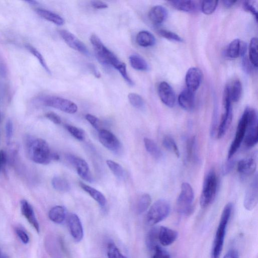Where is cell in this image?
Segmentation results:
<instances>
[{"label": "cell", "mask_w": 258, "mask_h": 258, "mask_svg": "<svg viewBox=\"0 0 258 258\" xmlns=\"http://www.w3.org/2000/svg\"><path fill=\"white\" fill-rule=\"evenodd\" d=\"M67 159L76 167L78 175L82 179L89 183L93 182L94 178L85 160L73 155H68Z\"/></svg>", "instance_id": "4fadbf2b"}, {"label": "cell", "mask_w": 258, "mask_h": 258, "mask_svg": "<svg viewBox=\"0 0 258 258\" xmlns=\"http://www.w3.org/2000/svg\"><path fill=\"white\" fill-rule=\"evenodd\" d=\"M158 33L161 37L168 40L179 43L183 42V39L179 36L170 31L160 30L158 31Z\"/></svg>", "instance_id": "f6af8a7d"}, {"label": "cell", "mask_w": 258, "mask_h": 258, "mask_svg": "<svg viewBox=\"0 0 258 258\" xmlns=\"http://www.w3.org/2000/svg\"><path fill=\"white\" fill-rule=\"evenodd\" d=\"M36 13L41 18L57 26H62L65 24V21L62 18L49 11L38 9L36 10Z\"/></svg>", "instance_id": "cb8c5ba5"}, {"label": "cell", "mask_w": 258, "mask_h": 258, "mask_svg": "<svg viewBox=\"0 0 258 258\" xmlns=\"http://www.w3.org/2000/svg\"><path fill=\"white\" fill-rule=\"evenodd\" d=\"M28 4H30L31 5H36V4H37V2L35 1H29L27 2Z\"/></svg>", "instance_id": "6f0895ef"}, {"label": "cell", "mask_w": 258, "mask_h": 258, "mask_svg": "<svg viewBox=\"0 0 258 258\" xmlns=\"http://www.w3.org/2000/svg\"><path fill=\"white\" fill-rule=\"evenodd\" d=\"M223 5L226 8H230L232 7L237 2L235 1H224L223 2Z\"/></svg>", "instance_id": "9f6ffc18"}, {"label": "cell", "mask_w": 258, "mask_h": 258, "mask_svg": "<svg viewBox=\"0 0 258 258\" xmlns=\"http://www.w3.org/2000/svg\"><path fill=\"white\" fill-rule=\"evenodd\" d=\"M79 185L80 187L96 200L101 207H104L105 206L107 203L106 198L101 192L81 182L79 183Z\"/></svg>", "instance_id": "603a6c76"}, {"label": "cell", "mask_w": 258, "mask_h": 258, "mask_svg": "<svg viewBox=\"0 0 258 258\" xmlns=\"http://www.w3.org/2000/svg\"><path fill=\"white\" fill-rule=\"evenodd\" d=\"M151 258H170V253L159 244L150 251Z\"/></svg>", "instance_id": "60d3db41"}, {"label": "cell", "mask_w": 258, "mask_h": 258, "mask_svg": "<svg viewBox=\"0 0 258 258\" xmlns=\"http://www.w3.org/2000/svg\"><path fill=\"white\" fill-rule=\"evenodd\" d=\"M170 211V205L163 199L156 201L149 209L147 216L146 222L148 225H155L165 219Z\"/></svg>", "instance_id": "ba28073f"}, {"label": "cell", "mask_w": 258, "mask_h": 258, "mask_svg": "<svg viewBox=\"0 0 258 258\" xmlns=\"http://www.w3.org/2000/svg\"><path fill=\"white\" fill-rule=\"evenodd\" d=\"M3 166V163H2V156H1V154H0V170H1V168Z\"/></svg>", "instance_id": "680465c9"}, {"label": "cell", "mask_w": 258, "mask_h": 258, "mask_svg": "<svg viewBox=\"0 0 258 258\" xmlns=\"http://www.w3.org/2000/svg\"><path fill=\"white\" fill-rule=\"evenodd\" d=\"M16 233L24 244H28L30 241V237L28 233L23 228L19 227L16 229Z\"/></svg>", "instance_id": "bcb514c9"}, {"label": "cell", "mask_w": 258, "mask_h": 258, "mask_svg": "<svg viewBox=\"0 0 258 258\" xmlns=\"http://www.w3.org/2000/svg\"><path fill=\"white\" fill-rule=\"evenodd\" d=\"M27 144L30 157L34 162L46 165L53 160V152L45 140L40 138L30 139Z\"/></svg>", "instance_id": "3957f363"}, {"label": "cell", "mask_w": 258, "mask_h": 258, "mask_svg": "<svg viewBox=\"0 0 258 258\" xmlns=\"http://www.w3.org/2000/svg\"><path fill=\"white\" fill-rule=\"evenodd\" d=\"M178 236V232L173 229L165 226L159 227L158 241L163 246H168L173 244L176 240Z\"/></svg>", "instance_id": "d6986e66"}, {"label": "cell", "mask_w": 258, "mask_h": 258, "mask_svg": "<svg viewBox=\"0 0 258 258\" xmlns=\"http://www.w3.org/2000/svg\"><path fill=\"white\" fill-rule=\"evenodd\" d=\"M53 188L58 191L66 192L70 190V185L68 181L60 177H55L52 181Z\"/></svg>", "instance_id": "836d02e7"}, {"label": "cell", "mask_w": 258, "mask_h": 258, "mask_svg": "<svg viewBox=\"0 0 258 258\" xmlns=\"http://www.w3.org/2000/svg\"><path fill=\"white\" fill-rule=\"evenodd\" d=\"M66 216V209L61 206H56L52 208L49 213L50 219L57 224L62 223Z\"/></svg>", "instance_id": "484cf974"}, {"label": "cell", "mask_w": 258, "mask_h": 258, "mask_svg": "<svg viewBox=\"0 0 258 258\" xmlns=\"http://www.w3.org/2000/svg\"><path fill=\"white\" fill-rule=\"evenodd\" d=\"M128 99L131 105L134 108L140 110L144 108V101L139 95L131 93L128 95Z\"/></svg>", "instance_id": "ab89813d"}, {"label": "cell", "mask_w": 258, "mask_h": 258, "mask_svg": "<svg viewBox=\"0 0 258 258\" xmlns=\"http://www.w3.org/2000/svg\"><path fill=\"white\" fill-rule=\"evenodd\" d=\"M107 163L110 170L117 178L120 180L124 178L125 171L120 164L111 160H107Z\"/></svg>", "instance_id": "74e56055"}, {"label": "cell", "mask_w": 258, "mask_h": 258, "mask_svg": "<svg viewBox=\"0 0 258 258\" xmlns=\"http://www.w3.org/2000/svg\"><path fill=\"white\" fill-rule=\"evenodd\" d=\"M223 258H238V252L236 249H230L225 254Z\"/></svg>", "instance_id": "11a10c76"}, {"label": "cell", "mask_w": 258, "mask_h": 258, "mask_svg": "<svg viewBox=\"0 0 258 258\" xmlns=\"http://www.w3.org/2000/svg\"><path fill=\"white\" fill-rule=\"evenodd\" d=\"M136 42L140 46L146 48L154 46L156 43V39L150 32L141 31L137 35Z\"/></svg>", "instance_id": "d4e9b609"}, {"label": "cell", "mask_w": 258, "mask_h": 258, "mask_svg": "<svg viewBox=\"0 0 258 258\" xmlns=\"http://www.w3.org/2000/svg\"><path fill=\"white\" fill-rule=\"evenodd\" d=\"M59 34L70 48L86 56L90 55V52L85 45L73 34L66 30H61Z\"/></svg>", "instance_id": "9a60e30c"}, {"label": "cell", "mask_w": 258, "mask_h": 258, "mask_svg": "<svg viewBox=\"0 0 258 258\" xmlns=\"http://www.w3.org/2000/svg\"><path fill=\"white\" fill-rule=\"evenodd\" d=\"M187 154L188 160L199 162L200 159L198 155L197 140L195 137H192L187 142Z\"/></svg>", "instance_id": "83f0119b"}, {"label": "cell", "mask_w": 258, "mask_h": 258, "mask_svg": "<svg viewBox=\"0 0 258 258\" xmlns=\"http://www.w3.org/2000/svg\"><path fill=\"white\" fill-rule=\"evenodd\" d=\"M68 228L74 240L79 242L82 240L84 236L83 228L81 221L77 215L71 213L67 219Z\"/></svg>", "instance_id": "5bb4252c"}, {"label": "cell", "mask_w": 258, "mask_h": 258, "mask_svg": "<svg viewBox=\"0 0 258 258\" xmlns=\"http://www.w3.org/2000/svg\"><path fill=\"white\" fill-rule=\"evenodd\" d=\"M99 138L101 143L109 150L119 152L122 145L118 138L111 131L102 129L99 131Z\"/></svg>", "instance_id": "7c38bea8"}, {"label": "cell", "mask_w": 258, "mask_h": 258, "mask_svg": "<svg viewBox=\"0 0 258 258\" xmlns=\"http://www.w3.org/2000/svg\"><path fill=\"white\" fill-rule=\"evenodd\" d=\"M257 116L256 111L252 109L249 123L244 138L245 145L248 148L256 145L258 141Z\"/></svg>", "instance_id": "30bf717a"}, {"label": "cell", "mask_w": 258, "mask_h": 258, "mask_svg": "<svg viewBox=\"0 0 258 258\" xmlns=\"http://www.w3.org/2000/svg\"><path fill=\"white\" fill-rule=\"evenodd\" d=\"M129 60L132 67L136 70L146 71L149 69V65L146 60L138 55L130 56Z\"/></svg>", "instance_id": "f1b7e54d"}, {"label": "cell", "mask_w": 258, "mask_h": 258, "mask_svg": "<svg viewBox=\"0 0 258 258\" xmlns=\"http://www.w3.org/2000/svg\"><path fill=\"white\" fill-rule=\"evenodd\" d=\"M65 127L72 136L78 140L83 141L85 139V133L82 129L70 125H66Z\"/></svg>", "instance_id": "ee69618b"}, {"label": "cell", "mask_w": 258, "mask_h": 258, "mask_svg": "<svg viewBox=\"0 0 258 258\" xmlns=\"http://www.w3.org/2000/svg\"><path fill=\"white\" fill-rule=\"evenodd\" d=\"M92 6L97 10H104L108 8V6L106 3L100 1H94L92 2Z\"/></svg>", "instance_id": "f5cc1de1"}, {"label": "cell", "mask_w": 258, "mask_h": 258, "mask_svg": "<svg viewBox=\"0 0 258 258\" xmlns=\"http://www.w3.org/2000/svg\"><path fill=\"white\" fill-rule=\"evenodd\" d=\"M4 256L2 254V252L1 251V249H0V258H3Z\"/></svg>", "instance_id": "91938a15"}, {"label": "cell", "mask_w": 258, "mask_h": 258, "mask_svg": "<svg viewBox=\"0 0 258 258\" xmlns=\"http://www.w3.org/2000/svg\"><path fill=\"white\" fill-rule=\"evenodd\" d=\"M45 116L48 119L55 124L59 125L62 122V120L60 116L54 113H48L46 114Z\"/></svg>", "instance_id": "816d5d0a"}, {"label": "cell", "mask_w": 258, "mask_h": 258, "mask_svg": "<svg viewBox=\"0 0 258 258\" xmlns=\"http://www.w3.org/2000/svg\"><path fill=\"white\" fill-rule=\"evenodd\" d=\"M87 120L97 130L100 131L101 130L100 128V120L91 114H88L85 116Z\"/></svg>", "instance_id": "7dc6e473"}, {"label": "cell", "mask_w": 258, "mask_h": 258, "mask_svg": "<svg viewBox=\"0 0 258 258\" xmlns=\"http://www.w3.org/2000/svg\"><path fill=\"white\" fill-rule=\"evenodd\" d=\"M14 125L11 120H9L6 125V134L8 142H10L13 137Z\"/></svg>", "instance_id": "f907efd6"}, {"label": "cell", "mask_w": 258, "mask_h": 258, "mask_svg": "<svg viewBox=\"0 0 258 258\" xmlns=\"http://www.w3.org/2000/svg\"><path fill=\"white\" fill-rule=\"evenodd\" d=\"M109 258H128L124 255L114 242H110L108 245Z\"/></svg>", "instance_id": "7bdbcfd3"}, {"label": "cell", "mask_w": 258, "mask_h": 258, "mask_svg": "<svg viewBox=\"0 0 258 258\" xmlns=\"http://www.w3.org/2000/svg\"><path fill=\"white\" fill-rule=\"evenodd\" d=\"M249 58L250 63L255 67H257V40L252 38L249 46Z\"/></svg>", "instance_id": "e575fe53"}, {"label": "cell", "mask_w": 258, "mask_h": 258, "mask_svg": "<svg viewBox=\"0 0 258 258\" xmlns=\"http://www.w3.org/2000/svg\"><path fill=\"white\" fill-rule=\"evenodd\" d=\"M91 42L99 62L106 68H110L111 66L115 68L128 84H131L132 80L127 73L126 65L120 61L113 52L105 46L100 39L96 35H93L91 37Z\"/></svg>", "instance_id": "6da1fadb"}, {"label": "cell", "mask_w": 258, "mask_h": 258, "mask_svg": "<svg viewBox=\"0 0 258 258\" xmlns=\"http://www.w3.org/2000/svg\"><path fill=\"white\" fill-rule=\"evenodd\" d=\"M162 144L167 150L174 154L178 158L180 156L179 149L175 140L170 136H165L162 141Z\"/></svg>", "instance_id": "d590c367"}, {"label": "cell", "mask_w": 258, "mask_h": 258, "mask_svg": "<svg viewBox=\"0 0 258 258\" xmlns=\"http://www.w3.org/2000/svg\"><path fill=\"white\" fill-rule=\"evenodd\" d=\"M158 227H154L151 229L147 233L146 238V244L149 251L158 244Z\"/></svg>", "instance_id": "1f68e13d"}, {"label": "cell", "mask_w": 258, "mask_h": 258, "mask_svg": "<svg viewBox=\"0 0 258 258\" xmlns=\"http://www.w3.org/2000/svg\"><path fill=\"white\" fill-rule=\"evenodd\" d=\"M40 101L45 106L52 107L68 114H75L78 110V107L74 103L58 97H45L42 98Z\"/></svg>", "instance_id": "9c48e42d"}, {"label": "cell", "mask_w": 258, "mask_h": 258, "mask_svg": "<svg viewBox=\"0 0 258 258\" xmlns=\"http://www.w3.org/2000/svg\"><path fill=\"white\" fill-rule=\"evenodd\" d=\"M158 95L161 102L167 107H174L176 98L175 92L167 82H161L158 89Z\"/></svg>", "instance_id": "e0dca14e"}, {"label": "cell", "mask_w": 258, "mask_h": 258, "mask_svg": "<svg viewBox=\"0 0 258 258\" xmlns=\"http://www.w3.org/2000/svg\"><path fill=\"white\" fill-rule=\"evenodd\" d=\"M144 143L146 150L152 157L156 159H158L161 157V151L153 140L145 138Z\"/></svg>", "instance_id": "f546056e"}, {"label": "cell", "mask_w": 258, "mask_h": 258, "mask_svg": "<svg viewBox=\"0 0 258 258\" xmlns=\"http://www.w3.org/2000/svg\"><path fill=\"white\" fill-rule=\"evenodd\" d=\"M88 67L96 77L97 78H100L101 77V74L96 66L93 64H89Z\"/></svg>", "instance_id": "db71d44e"}, {"label": "cell", "mask_w": 258, "mask_h": 258, "mask_svg": "<svg viewBox=\"0 0 258 258\" xmlns=\"http://www.w3.org/2000/svg\"><path fill=\"white\" fill-rule=\"evenodd\" d=\"M151 203V198L148 194L142 195L138 199L136 205V212L141 214L145 212L149 207Z\"/></svg>", "instance_id": "4dcf8cb0"}, {"label": "cell", "mask_w": 258, "mask_h": 258, "mask_svg": "<svg viewBox=\"0 0 258 258\" xmlns=\"http://www.w3.org/2000/svg\"><path fill=\"white\" fill-rule=\"evenodd\" d=\"M21 209L23 215L36 230L39 233L40 231V224L32 206L27 200H23L21 202Z\"/></svg>", "instance_id": "ac0fdd59"}, {"label": "cell", "mask_w": 258, "mask_h": 258, "mask_svg": "<svg viewBox=\"0 0 258 258\" xmlns=\"http://www.w3.org/2000/svg\"><path fill=\"white\" fill-rule=\"evenodd\" d=\"M169 4L175 9L185 13H193L197 9L196 4L193 1H171Z\"/></svg>", "instance_id": "4316f807"}, {"label": "cell", "mask_w": 258, "mask_h": 258, "mask_svg": "<svg viewBox=\"0 0 258 258\" xmlns=\"http://www.w3.org/2000/svg\"><path fill=\"white\" fill-rule=\"evenodd\" d=\"M194 194L192 187L188 183H183L181 193L176 203L177 211L181 214L189 216L193 212Z\"/></svg>", "instance_id": "8992f818"}, {"label": "cell", "mask_w": 258, "mask_h": 258, "mask_svg": "<svg viewBox=\"0 0 258 258\" xmlns=\"http://www.w3.org/2000/svg\"><path fill=\"white\" fill-rule=\"evenodd\" d=\"M244 9L245 11L250 13L255 18L256 21L257 20V13L255 7L252 5L250 2H245L243 5Z\"/></svg>", "instance_id": "681fc988"}, {"label": "cell", "mask_w": 258, "mask_h": 258, "mask_svg": "<svg viewBox=\"0 0 258 258\" xmlns=\"http://www.w3.org/2000/svg\"><path fill=\"white\" fill-rule=\"evenodd\" d=\"M257 176L255 175L248 186L244 196L243 206L248 211L253 210L258 202Z\"/></svg>", "instance_id": "8fae6325"}, {"label": "cell", "mask_w": 258, "mask_h": 258, "mask_svg": "<svg viewBox=\"0 0 258 258\" xmlns=\"http://www.w3.org/2000/svg\"><path fill=\"white\" fill-rule=\"evenodd\" d=\"M233 209L231 203L227 204L222 211L211 252V258H219L223 249L225 233Z\"/></svg>", "instance_id": "7a4b0ae2"}, {"label": "cell", "mask_w": 258, "mask_h": 258, "mask_svg": "<svg viewBox=\"0 0 258 258\" xmlns=\"http://www.w3.org/2000/svg\"><path fill=\"white\" fill-rule=\"evenodd\" d=\"M256 162L254 158L249 157L240 160L237 163V171L242 176H248L255 170Z\"/></svg>", "instance_id": "ffe728a7"}, {"label": "cell", "mask_w": 258, "mask_h": 258, "mask_svg": "<svg viewBox=\"0 0 258 258\" xmlns=\"http://www.w3.org/2000/svg\"><path fill=\"white\" fill-rule=\"evenodd\" d=\"M26 48L30 52L31 54H32L36 58L38 59L40 63L43 67V68L46 70V71L51 74V71H50L49 68L48 67L45 59L44 58L42 55L38 51L36 48L31 45H27Z\"/></svg>", "instance_id": "f35d334b"}, {"label": "cell", "mask_w": 258, "mask_h": 258, "mask_svg": "<svg viewBox=\"0 0 258 258\" xmlns=\"http://www.w3.org/2000/svg\"><path fill=\"white\" fill-rule=\"evenodd\" d=\"M217 175L214 170H211L206 175L203 183L200 198V204L202 208H207L213 202L217 194Z\"/></svg>", "instance_id": "277c9868"}, {"label": "cell", "mask_w": 258, "mask_h": 258, "mask_svg": "<svg viewBox=\"0 0 258 258\" xmlns=\"http://www.w3.org/2000/svg\"><path fill=\"white\" fill-rule=\"evenodd\" d=\"M3 258H10L9 257V256H4Z\"/></svg>", "instance_id": "94428289"}, {"label": "cell", "mask_w": 258, "mask_h": 258, "mask_svg": "<svg viewBox=\"0 0 258 258\" xmlns=\"http://www.w3.org/2000/svg\"><path fill=\"white\" fill-rule=\"evenodd\" d=\"M224 113L218 127L216 137L218 139L222 138L229 129L232 120V108L228 86L224 89L223 94Z\"/></svg>", "instance_id": "52a82bcc"}, {"label": "cell", "mask_w": 258, "mask_h": 258, "mask_svg": "<svg viewBox=\"0 0 258 258\" xmlns=\"http://www.w3.org/2000/svg\"><path fill=\"white\" fill-rule=\"evenodd\" d=\"M194 93L189 90H184L179 95L178 102L184 110L187 111H192L195 106Z\"/></svg>", "instance_id": "44dd1931"}, {"label": "cell", "mask_w": 258, "mask_h": 258, "mask_svg": "<svg viewBox=\"0 0 258 258\" xmlns=\"http://www.w3.org/2000/svg\"><path fill=\"white\" fill-rule=\"evenodd\" d=\"M235 164V161L231 159H228L227 161L222 167V173L223 176H226L229 174L233 169Z\"/></svg>", "instance_id": "c3c4849f"}, {"label": "cell", "mask_w": 258, "mask_h": 258, "mask_svg": "<svg viewBox=\"0 0 258 258\" xmlns=\"http://www.w3.org/2000/svg\"><path fill=\"white\" fill-rule=\"evenodd\" d=\"M203 79L201 70L196 67L190 68L186 75V83L187 89L194 93L200 87Z\"/></svg>", "instance_id": "2e32d148"}, {"label": "cell", "mask_w": 258, "mask_h": 258, "mask_svg": "<svg viewBox=\"0 0 258 258\" xmlns=\"http://www.w3.org/2000/svg\"><path fill=\"white\" fill-rule=\"evenodd\" d=\"M229 90L231 102L234 103L238 102L242 94V85L240 81L238 80H235L231 88H229Z\"/></svg>", "instance_id": "8d00e7d4"}, {"label": "cell", "mask_w": 258, "mask_h": 258, "mask_svg": "<svg viewBox=\"0 0 258 258\" xmlns=\"http://www.w3.org/2000/svg\"><path fill=\"white\" fill-rule=\"evenodd\" d=\"M241 41L239 39L232 41L227 50V55L231 59H235L240 56Z\"/></svg>", "instance_id": "d6a6232c"}, {"label": "cell", "mask_w": 258, "mask_h": 258, "mask_svg": "<svg viewBox=\"0 0 258 258\" xmlns=\"http://www.w3.org/2000/svg\"><path fill=\"white\" fill-rule=\"evenodd\" d=\"M252 109L249 107L246 108L239 121L234 138L228 150V159L232 158L244 140Z\"/></svg>", "instance_id": "5b68a950"}, {"label": "cell", "mask_w": 258, "mask_h": 258, "mask_svg": "<svg viewBox=\"0 0 258 258\" xmlns=\"http://www.w3.org/2000/svg\"><path fill=\"white\" fill-rule=\"evenodd\" d=\"M168 16L167 10L162 6H155L152 8L149 13L150 21L155 25L162 24Z\"/></svg>", "instance_id": "7402d4cb"}, {"label": "cell", "mask_w": 258, "mask_h": 258, "mask_svg": "<svg viewBox=\"0 0 258 258\" xmlns=\"http://www.w3.org/2000/svg\"><path fill=\"white\" fill-rule=\"evenodd\" d=\"M218 4L217 1L203 2L201 5V10L205 15H211L216 10Z\"/></svg>", "instance_id": "b9f144b4"}]
</instances>
